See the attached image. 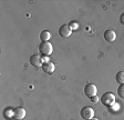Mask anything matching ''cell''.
Masks as SVG:
<instances>
[{
  "mask_svg": "<svg viewBox=\"0 0 124 120\" xmlns=\"http://www.w3.org/2000/svg\"><path fill=\"white\" fill-rule=\"evenodd\" d=\"M70 27H71V29H72V28H77V25H75V24H72V22H71V24H70Z\"/></svg>",
  "mask_w": 124,
  "mask_h": 120,
  "instance_id": "5bb4252c",
  "label": "cell"
},
{
  "mask_svg": "<svg viewBox=\"0 0 124 120\" xmlns=\"http://www.w3.org/2000/svg\"><path fill=\"white\" fill-rule=\"evenodd\" d=\"M39 51L41 55H43L44 57H48L52 53L53 51V47H52V44L50 43L49 41L46 42H41V43L39 44Z\"/></svg>",
  "mask_w": 124,
  "mask_h": 120,
  "instance_id": "7a4b0ae2",
  "label": "cell"
},
{
  "mask_svg": "<svg viewBox=\"0 0 124 120\" xmlns=\"http://www.w3.org/2000/svg\"><path fill=\"white\" fill-rule=\"evenodd\" d=\"M80 116L81 118H83L85 120H90L94 117V110H93V108L89 107V106H85V107H83L81 109Z\"/></svg>",
  "mask_w": 124,
  "mask_h": 120,
  "instance_id": "3957f363",
  "label": "cell"
},
{
  "mask_svg": "<svg viewBox=\"0 0 124 120\" xmlns=\"http://www.w3.org/2000/svg\"><path fill=\"white\" fill-rule=\"evenodd\" d=\"M59 34L62 38H69L72 34V29L69 25H62L59 28Z\"/></svg>",
  "mask_w": 124,
  "mask_h": 120,
  "instance_id": "5b68a950",
  "label": "cell"
},
{
  "mask_svg": "<svg viewBox=\"0 0 124 120\" xmlns=\"http://www.w3.org/2000/svg\"><path fill=\"white\" fill-rule=\"evenodd\" d=\"M30 63L33 67H41L43 65V60H42V57L39 55H32L30 57Z\"/></svg>",
  "mask_w": 124,
  "mask_h": 120,
  "instance_id": "52a82bcc",
  "label": "cell"
},
{
  "mask_svg": "<svg viewBox=\"0 0 124 120\" xmlns=\"http://www.w3.org/2000/svg\"><path fill=\"white\" fill-rule=\"evenodd\" d=\"M104 39H105L106 41H108V42L115 41V39H116V34H115V31H113V30H111V29L106 30V31L104 32Z\"/></svg>",
  "mask_w": 124,
  "mask_h": 120,
  "instance_id": "9c48e42d",
  "label": "cell"
},
{
  "mask_svg": "<svg viewBox=\"0 0 124 120\" xmlns=\"http://www.w3.org/2000/svg\"><path fill=\"white\" fill-rule=\"evenodd\" d=\"M96 92H98V88L94 84H88L85 85L84 87V94L88 98H92V97L96 96Z\"/></svg>",
  "mask_w": 124,
  "mask_h": 120,
  "instance_id": "277c9868",
  "label": "cell"
},
{
  "mask_svg": "<svg viewBox=\"0 0 124 120\" xmlns=\"http://www.w3.org/2000/svg\"><path fill=\"white\" fill-rule=\"evenodd\" d=\"M117 94H119V97H121V98L124 99V84L119 86V88H117Z\"/></svg>",
  "mask_w": 124,
  "mask_h": 120,
  "instance_id": "7c38bea8",
  "label": "cell"
},
{
  "mask_svg": "<svg viewBox=\"0 0 124 120\" xmlns=\"http://www.w3.org/2000/svg\"><path fill=\"white\" fill-rule=\"evenodd\" d=\"M115 80H116V82H119L120 85L124 84V71H119V72L116 73Z\"/></svg>",
  "mask_w": 124,
  "mask_h": 120,
  "instance_id": "8fae6325",
  "label": "cell"
},
{
  "mask_svg": "<svg viewBox=\"0 0 124 120\" xmlns=\"http://www.w3.org/2000/svg\"><path fill=\"white\" fill-rule=\"evenodd\" d=\"M54 69H55L54 63L50 62V61L43 62V65H42V70H43V72L48 73V75H52V73L54 72Z\"/></svg>",
  "mask_w": 124,
  "mask_h": 120,
  "instance_id": "ba28073f",
  "label": "cell"
},
{
  "mask_svg": "<svg viewBox=\"0 0 124 120\" xmlns=\"http://www.w3.org/2000/svg\"><path fill=\"white\" fill-rule=\"evenodd\" d=\"M50 37H51L50 32L48 31V30H43V31H41V34H40V40H41V42H46L50 40Z\"/></svg>",
  "mask_w": 124,
  "mask_h": 120,
  "instance_id": "30bf717a",
  "label": "cell"
},
{
  "mask_svg": "<svg viewBox=\"0 0 124 120\" xmlns=\"http://www.w3.org/2000/svg\"><path fill=\"white\" fill-rule=\"evenodd\" d=\"M90 120H99V119H98V118H94V117H93L92 119H90Z\"/></svg>",
  "mask_w": 124,
  "mask_h": 120,
  "instance_id": "2e32d148",
  "label": "cell"
},
{
  "mask_svg": "<svg viewBox=\"0 0 124 120\" xmlns=\"http://www.w3.org/2000/svg\"><path fill=\"white\" fill-rule=\"evenodd\" d=\"M100 100L105 107H112L115 104V94L112 92H105L101 96Z\"/></svg>",
  "mask_w": 124,
  "mask_h": 120,
  "instance_id": "6da1fadb",
  "label": "cell"
},
{
  "mask_svg": "<svg viewBox=\"0 0 124 120\" xmlns=\"http://www.w3.org/2000/svg\"><path fill=\"white\" fill-rule=\"evenodd\" d=\"M26 117V110L22 107H17L13 109V119L16 120H22Z\"/></svg>",
  "mask_w": 124,
  "mask_h": 120,
  "instance_id": "8992f818",
  "label": "cell"
},
{
  "mask_svg": "<svg viewBox=\"0 0 124 120\" xmlns=\"http://www.w3.org/2000/svg\"><path fill=\"white\" fill-rule=\"evenodd\" d=\"M120 20H121V22H122V24H124V13H123V15H122V16H121V18H120Z\"/></svg>",
  "mask_w": 124,
  "mask_h": 120,
  "instance_id": "9a60e30c",
  "label": "cell"
},
{
  "mask_svg": "<svg viewBox=\"0 0 124 120\" xmlns=\"http://www.w3.org/2000/svg\"><path fill=\"white\" fill-rule=\"evenodd\" d=\"M90 100L93 102V103H96V102L99 101V98L96 96H94V97H92V98H90Z\"/></svg>",
  "mask_w": 124,
  "mask_h": 120,
  "instance_id": "4fadbf2b",
  "label": "cell"
}]
</instances>
